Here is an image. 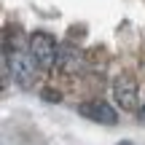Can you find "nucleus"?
Segmentation results:
<instances>
[{"label": "nucleus", "instance_id": "3", "mask_svg": "<svg viewBox=\"0 0 145 145\" xmlns=\"http://www.w3.org/2000/svg\"><path fill=\"white\" fill-rule=\"evenodd\" d=\"M113 94H116V102L124 110H137V105H140V86H137V81L132 75H118L116 78Z\"/></svg>", "mask_w": 145, "mask_h": 145}, {"label": "nucleus", "instance_id": "2", "mask_svg": "<svg viewBox=\"0 0 145 145\" xmlns=\"http://www.w3.org/2000/svg\"><path fill=\"white\" fill-rule=\"evenodd\" d=\"M30 54L35 57L38 67H54L59 51H57V40H54L48 32H32L30 35Z\"/></svg>", "mask_w": 145, "mask_h": 145}, {"label": "nucleus", "instance_id": "4", "mask_svg": "<svg viewBox=\"0 0 145 145\" xmlns=\"http://www.w3.org/2000/svg\"><path fill=\"white\" fill-rule=\"evenodd\" d=\"M78 113H81L83 118L97 121V124H105V126H113L116 121H118V113H116L108 102H102V99H94V102L78 105Z\"/></svg>", "mask_w": 145, "mask_h": 145}, {"label": "nucleus", "instance_id": "5", "mask_svg": "<svg viewBox=\"0 0 145 145\" xmlns=\"http://www.w3.org/2000/svg\"><path fill=\"white\" fill-rule=\"evenodd\" d=\"M118 145H132V142H129V140H124V142H118Z\"/></svg>", "mask_w": 145, "mask_h": 145}, {"label": "nucleus", "instance_id": "6", "mask_svg": "<svg viewBox=\"0 0 145 145\" xmlns=\"http://www.w3.org/2000/svg\"><path fill=\"white\" fill-rule=\"evenodd\" d=\"M142 118H145V110H142Z\"/></svg>", "mask_w": 145, "mask_h": 145}, {"label": "nucleus", "instance_id": "1", "mask_svg": "<svg viewBox=\"0 0 145 145\" xmlns=\"http://www.w3.org/2000/svg\"><path fill=\"white\" fill-rule=\"evenodd\" d=\"M3 67H8V72L14 75V81L19 83V86L30 89L32 83H35L38 62L30 54V48H27V51H22V48H14V51H11L8 43H5V48H3Z\"/></svg>", "mask_w": 145, "mask_h": 145}]
</instances>
